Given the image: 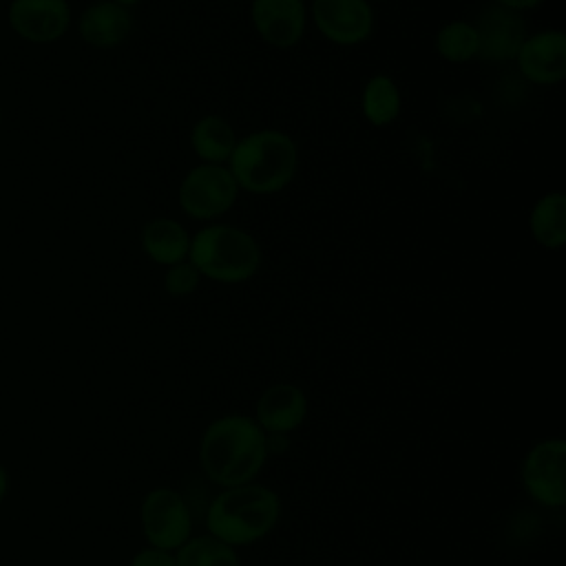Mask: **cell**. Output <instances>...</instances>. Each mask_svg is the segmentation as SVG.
<instances>
[{
  "instance_id": "cell-1",
  "label": "cell",
  "mask_w": 566,
  "mask_h": 566,
  "mask_svg": "<svg viewBox=\"0 0 566 566\" xmlns=\"http://www.w3.org/2000/svg\"><path fill=\"white\" fill-rule=\"evenodd\" d=\"M268 455V433L243 413L214 418L199 440V467L219 489L254 482Z\"/></svg>"
},
{
  "instance_id": "cell-2",
  "label": "cell",
  "mask_w": 566,
  "mask_h": 566,
  "mask_svg": "<svg viewBox=\"0 0 566 566\" xmlns=\"http://www.w3.org/2000/svg\"><path fill=\"white\" fill-rule=\"evenodd\" d=\"M281 520V497L274 489L248 482L221 489L206 506L208 535L237 548L248 546L274 531Z\"/></svg>"
},
{
  "instance_id": "cell-3",
  "label": "cell",
  "mask_w": 566,
  "mask_h": 566,
  "mask_svg": "<svg viewBox=\"0 0 566 566\" xmlns=\"http://www.w3.org/2000/svg\"><path fill=\"white\" fill-rule=\"evenodd\" d=\"M226 166L239 190L256 197L276 195L296 177L298 146L279 128L252 130L237 139Z\"/></svg>"
},
{
  "instance_id": "cell-4",
  "label": "cell",
  "mask_w": 566,
  "mask_h": 566,
  "mask_svg": "<svg viewBox=\"0 0 566 566\" xmlns=\"http://www.w3.org/2000/svg\"><path fill=\"white\" fill-rule=\"evenodd\" d=\"M261 259L259 241L239 226L208 223L190 234L188 261L201 279L239 285L259 272Z\"/></svg>"
},
{
  "instance_id": "cell-5",
  "label": "cell",
  "mask_w": 566,
  "mask_h": 566,
  "mask_svg": "<svg viewBox=\"0 0 566 566\" xmlns=\"http://www.w3.org/2000/svg\"><path fill=\"white\" fill-rule=\"evenodd\" d=\"M139 524L148 546L175 553L192 537L195 513L177 489L157 486L142 497Z\"/></svg>"
},
{
  "instance_id": "cell-6",
  "label": "cell",
  "mask_w": 566,
  "mask_h": 566,
  "mask_svg": "<svg viewBox=\"0 0 566 566\" xmlns=\"http://www.w3.org/2000/svg\"><path fill=\"white\" fill-rule=\"evenodd\" d=\"M239 192L228 166L197 164L184 175L177 188V201L186 217L195 221H214L230 212Z\"/></svg>"
},
{
  "instance_id": "cell-7",
  "label": "cell",
  "mask_w": 566,
  "mask_h": 566,
  "mask_svg": "<svg viewBox=\"0 0 566 566\" xmlns=\"http://www.w3.org/2000/svg\"><path fill=\"white\" fill-rule=\"evenodd\" d=\"M566 442L559 436L537 440L520 462V482L528 500L544 509L566 504Z\"/></svg>"
},
{
  "instance_id": "cell-8",
  "label": "cell",
  "mask_w": 566,
  "mask_h": 566,
  "mask_svg": "<svg viewBox=\"0 0 566 566\" xmlns=\"http://www.w3.org/2000/svg\"><path fill=\"white\" fill-rule=\"evenodd\" d=\"M307 18L314 22L316 31L336 46L365 44L376 24L369 0H312Z\"/></svg>"
},
{
  "instance_id": "cell-9",
  "label": "cell",
  "mask_w": 566,
  "mask_h": 566,
  "mask_svg": "<svg viewBox=\"0 0 566 566\" xmlns=\"http://www.w3.org/2000/svg\"><path fill=\"white\" fill-rule=\"evenodd\" d=\"M478 33V62L506 64L513 62L526 40V22L520 13L502 9L493 2L484 4L473 20Z\"/></svg>"
},
{
  "instance_id": "cell-10",
  "label": "cell",
  "mask_w": 566,
  "mask_h": 566,
  "mask_svg": "<svg viewBox=\"0 0 566 566\" xmlns=\"http://www.w3.org/2000/svg\"><path fill=\"white\" fill-rule=\"evenodd\" d=\"M250 20L256 35L272 49H294L307 29L305 0H252Z\"/></svg>"
},
{
  "instance_id": "cell-11",
  "label": "cell",
  "mask_w": 566,
  "mask_h": 566,
  "mask_svg": "<svg viewBox=\"0 0 566 566\" xmlns=\"http://www.w3.org/2000/svg\"><path fill=\"white\" fill-rule=\"evenodd\" d=\"M524 80L535 86H555L566 77V35L559 29H542L522 42L515 60Z\"/></svg>"
},
{
  "instance_id": "cell-12",
  "label": "cell",
  "mask_w": 566,
  "mask_h": 566,
  "mask_svg": "<svg viewBox=\"0 0 566 566\" xmlns=\"http://www.w3.org/2000/svg\"><path fill=\"white\" fill-rule=\"evenodd\" d=\"M307 396L294 382H276L261 391L254 405V422L268 436H287L307 418Z\"/></svg>"
},
{
  "instance_id": "cell-13",
  "label": "cell",
  "mask_w": 566,
  "mask_h": 566,
  "mask_svg": "<svg viewBox=\"0 0 566 566\" xmlns=\"http://www.w3.org/2000/svg\"><path fill=\"white\" fill-rule=\"evenodd\" d=\"M9 22L24 40L46 44L66 33L71 9L66 0H13Z\"/></svg>"
},
{
  "instance_id": "cell-14",
  "label": "cell",
  "mask_w": 566,
  "mask_h": 566,
  "mask_svg": "<svg viewBox=\"0 0 566 566\" xmlns=\"http://www.w3.org/2000/svg\"><path fill=\"white\" fill-rule=\"evenodd\" d=\"M77 29L86 44L95 49H115L130 35L133 15L111 0H99L82 11Z\"/></svg>"
},
{
  "instance_id": "cell-15",
  "label": "cell",
  "mask_w": 566,
  "mask_h": 566,
  "mask_svg": "<svg viewBox=\"0 0 566 566\" xmlns=\"http://www.w3.org/2000/svg\"><path fill=\"white\" fill-rule=\"evenodd\" d=\"M139 243L153 263L168 268L188 261L190 232L170 217H155L144 223Z\"/></svg>"
},
{
  "instance_id": "cell-16",
  "label": "cell",
  "mask_w": 566,
  "mask_h": 566,
  "mask_svg": "<svg viewBox=\"0 0 566 566\" xmlns=\"http://www.w3.org/2000/svg\"><path fill=\"white\" fill-rule=\"evenodd\" d=\"M528 230L544 250L566 245V195L562 190L544 192L531 208Z\"/></svg>"
},
{
  "instance_id": "cell-17",
  "label": "cell",
  "mask_w": 566,
  "mask_h": 566,
  "mask_svg": "<svg viewBox=\"0 0 566 566\" xmlns=\"http://www.w3.org/2000/svg\"><path fill=\"white\" fill-rule=\"evenodd\" d=\"M237 146L232 124L221 115H201L190 128V148L201 164H228Z\"/></svg>"
},
{
  "instance_id": "cell-18",
  "label": "cell",
  "mask_w": 566,
  "mask_h": 566,
  "mask_svg": "<svg viewBox=\"0 0 566 566\" xmlns=\"http://www.w3.org/2000/svg\"><path fill=\"white\" fill-rule=\"evenodd\" d=\"M402 111V95L396 80L387 73L367 77L360 91V113L374 128H385L398 119Z\"/></svg>"
},
{
  "instance_id": "cell-19",
  "label": "cell",
  "mask_w": 566,
  "mask_h": 566,
  "mask_svg": "<svg viewBox=\"0 0 566 566\" xmlns=\"http://www.w3.org/2000/svg\"><path fill=\"white\" fill-rule=\"evenodd\" d=\"M433 51L449 64L478 60V33L469 20H449L433 35Z\"/></svg>"
},
{
  "instance_id": "cell-20",
  "label": "cell",
  "mask_w": 566,
  "mask_h": 566,
  "mask_svg": "<svg viewBox=\"0 0 566 566\" xmlns=\"http://www.w3.org/2000/svg\"><path fill=\"white\" fill-rule=\"evenodd\" d=\"M177 566H241L237 548L203 533L192 535L175 551Z\"/></svg>"
},
{
  "instance_id": "cell-21",
  "label": "cell",
  "mask_w": 566,
  "mask_h": 566,
  "mask_svg": "<svg viewBox=\"0 0 566 566\" xmlns=\"http://www.w3.org/2000/svg\"><path fill=\"white\" fill-rule=\"evenodd\" d=\"M199 281L201 276L190 261L168 265L164 272V290L175 298L190 296L199 287Z\"/></svg>"
},
{
  "instance_id": "cell-22",
  "label": "cell",
  "mask_w": 566,
  "mask_h": 566,
  "mask_svg": "<svg viewBox=\"0 0 566 566\" xmlns=\"http://www.w3.org/2000/svg\"><path fill=\"white\" fill-rule=\"evenodd\" d=\"M128 566H177L175 562V553L172 551H164V548H155V546H144L139 548Z\"/></svg>"
},
{
  "instance_id": "cell-23",
  "label": "cell",
  "mask_w": 566,
  "mask_h": 566,
  "mask_svg": "<svg viewBox=\"0 0 566 566\" xmlns=\"http://www.w3.org/2000/svg\"><path fill=\"white\" fill-rule=\"evenodd\" d=\"M493 4L502 7V9H509V11H515V13H526V11H533L537 9L539 4H544L546 0H491Z\"/></svg>"
},
{
  "instance_id": "cell-24",
  "label": "cell",
  "mask_w": 566,
  "mask_h": 566,
  "mask_svg": "<svg viewBox=\"0 0 566 566\" xmlns=\"http://www.w3.org/2000/svg\"><path fill=\"white\" fill-rule=\"evenodd\" d=\"M9 491H11V473H9V469L0 462V504L7 500Z\"/></svg>"
},
{
  "instance_id": "cell-25",
  "label": "cell",
  "mask_w": 566,
  "mask_h": 566,
  "mask_svg": "<svg viewBox=\"0 0 566 566\" xmlns=\"http://www.w3.org/2000/svg\"><path fill=\"white\" fill-rule=\"evenodd\" d=\"M111 2H115V4H119V7H124V9H130V7H135L139 0H111Z\"/></svg>"
}]
</instances>
